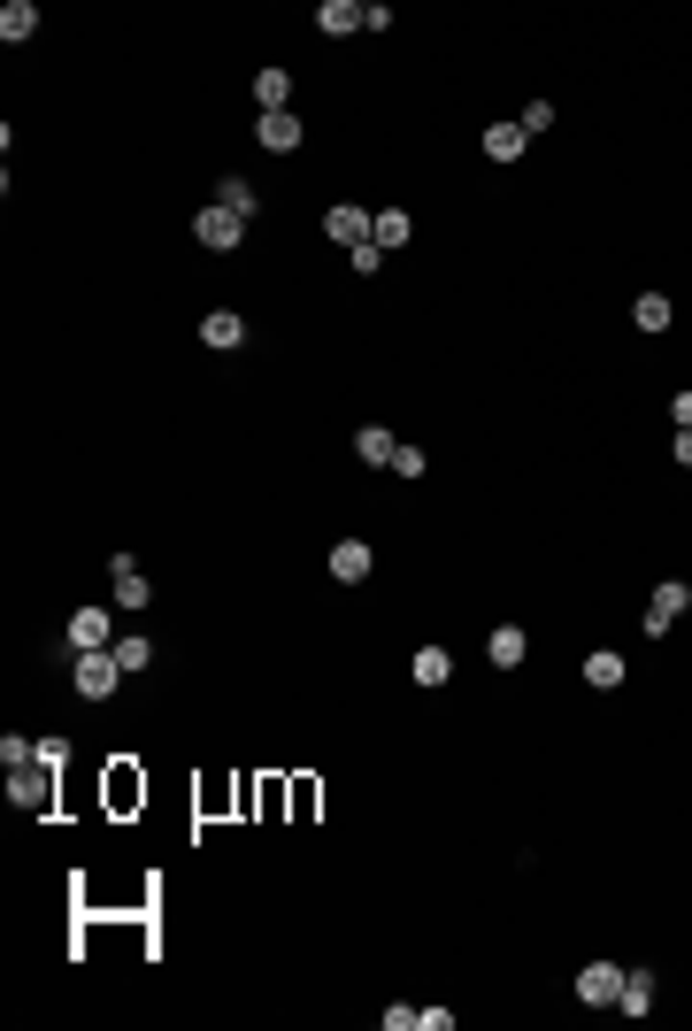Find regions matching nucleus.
Returning <instances> with one entry per match:
<instances>
[{"label":"nucleus","mask_w":692,"mask_h":1031,"mask_svg":"<svg viewBox=\"0 0 692 1031\" xmlns=\"http://www.w3.org/2000/svg\"><path fill=\"white\" fill-rule=\"evenodd\" d=\"M39 762H46V770H70V739L46 731V739H39Z\"/></svg>","instance_id":"obj_30"},{"label":"nucleus","mask_w":692,"mask_h":1031,"mask_svg":"<svg viewBox=\"0 0 692 1031\" xmlns=\"http://www.w3.org/2000/svg\"><path fill=\"white\" fill-rule=\"evenodd\" d=\"M670 316H678L670 293H639V301H631V324H639V332H670Z\"/></svg>","instance_id":"obj_23"},{"label":"nucleus","mask_w":692,"mask_h":1031,"mask_svg":"<svg viewBox=\"0 0 692 1031\" xmlns=\"http://www.w3.org/2000/svg\"><path fill=\"white\" fill-rule=\"evenodd\" d=\"M523 655H531V632H523V624H501V632L485 639V663H493V670H516Z\"/></svg>","instance_id":"obj_14"},{"label":"nucleus","mask_w":692,"mask_h":1031,"mask_svg":"<svg viewBox=\"0 0 692 1031\" xmlns=\"http://www.w3.org/2000/svg\"><path fill=\"white\" fill-rule=\"evenodd\" d=\"M192 239H200V247H208V254H231V247H239V239H247V223H239V216H231V208H216V200H208V208H200V216H192Z\"/></svg>","instance_id":"obj_5"},{"label":"nucleus","mask_w":692,"mask_h":1031,"mask_svg":"<svg viewBox=\"0 0 692 1031\" xmlns=\"http://www.w3.org/2000/svg\"><path fill=\"white\" fill-rule=\"evenodd\" d=\"M516 124H523V139H538V132H554V101H531V108H523Z\"/></svg>","instance_id":"obj_29"},{"label":"nucleus","mask_w":692,"mask_h":1031,"mask_svg":"<svg viewBox=\"0 0 692 1031\" xmlns=\"http://www.w3.org/2000/svg\"><path fill=\"white\" fill-rule=\"evenodd\" d=\"M616 993H623V962H585L577 970V1001L585 1009H616Z\"/></svg>","instance_id":"obj_7"},{"label":"nucleus","mask_w":692,"mask_h":1031,"mask_svg":"<svg viewBox=\"0 0 692 1031\" xmlns=\"http://www.w3.org/2000/svg\"><path fill=\"white\" fill-rule=\"evenodd\" d=\"M670 424H678V431H692V393H670Z\"/></svg>","instance_id":"obj_31"},{"label":"nucleus","mask_w":692,"mask_h":1031,"mask_svg":"<svg viewBox=\"0 0 692 1031\" xmlns=\"http://www.w3.org/2000/svg\"><path fill=\"white\" fill-rule=\"evenodd\" d=\"M216 208H231L239 223H254V208H262V192H254L247 177H223V185H216Z\"/></svg>","instance_id":"obj_20"},{"label":"nucleus","mask_w":692,"mask_h":1031,"mask_svg":"<svg viewBox=\"0 0 692 1031\" xmlns=\"http://www.w3.org/2000/svg\"><path fill=\"white\" fill-rule=\"evenodd\" d=\"M277 108H293V70H262L254 77V116H277Z\"/></svg>","instance_id":"obj_15"},{"label":"nucleus","mask_w":692,"mask_h":1031,"mask_svg":"<svg viewBox=\"0 0 692 1031\" xmlns=\"http://www.w3.org/2000/svg\"><path fill=\"white\" fill-rule=\"evenodd\" d=\"M478 147H485V163H523V155H531L523 124H485V139H478Z\"/></svg>","instance_id":"obj_13"},{"label":"nucleus","mask_w":692,"mask_h":1031,"mask_svg":"<svg viewBox=\"0 0 692 1031\" xmlns=\"http://www.w3.org/2000/svg\"><path fill=\"white\" fill-rule=\"evenodd\" d=\"M0 39H8V46L39 39V0H8V8H0Z\"/></svg>","instance_id":"obj_17"},{"label":"nucleus","mask_w":692,"mask_h":1031,"mask_svg":"<svg viewBox=\"0 0 692 1031\" xmlns=\"http://www.w3.org/2000/svg\"><path fill=\"white\" fill-rule=\"evenodd\" d=\"M200 346H216V354L247 346V316H239V309H208V316H200Z\"/></svg>","instance_id":"obj_11"},{"label":"nucleus","mask_w":692,"mask_h":1031,"mask_svg":"<svg viewBox=\"0 0 692 1031\" xmlns=\"http://www.w3.org/2000/svg\"><path fill=\"white\" fill-rule=\"evenodd\" d=\"M369 239H377V247L392 254V247H408V239H416V216H408V208H377V223H369Z\"/></svg>","instance_id":"obj_18"},{"label":"nucleus","mask_w":692,"mask_h":1031,"mask_svg":"<svg viewBox=\"0 0 692 1031\" xmlns=\"http://www.w3.org/2000/svg\"><path fill=\"white\" fill-rule=\"evenodd\" d=\"M108 655L124 663V678H139V670H155V639H147V632H124V639H116Z\"/></svg>","instance_id":"obj_21"},{"label":"nucleus","mask_w":692,"mask_h":1031,"mask_svg":"<svg viewBox=\"0 0 692 1031\" xmlns=\"http://www.w3.org/2000/svg\"><path fill=\"white\" fill-rule=\"evenodd\" d=\"M670 455H678V462L692 470V431H678V447H670Z\"/></svg>","instance_id":"obj_32"},{"label":"nucleus","mask_w":692,"mask_h":1031,"mask_svg":"<svg viewBox=\"0 0 692 1031\" xmlns=\"http://www.w3.org/2000/svg\"><path fill=\"white\" fill-rule=\"evenodd\" d=\"M654 993H662V978L654 970H623V993H616V1017H654Z\"/></svg>","instance_id":"obj_9"},{"label":"nucleus","mask_w":692,"mask_h":1031,"mask_svg":"<svg viewBox=\"0 0 692 1031\" xmlns=\"http://www.w3.org/2000/svg\"><path fill=\"white\" fill-rule=\"evenodd\" d=\"M647 608H654V616H662V624H678V616H685V608H692V585H685V577H662V585H654V601H647Z\"/></svg>","instance_id":"obj_22"},{"label":"nucleus","mask_w":692,"mask_h":1031,"mask_svg":"<svg viewBox=\"0 0 692 1031\" xmlns=\"http://www.w3.org/2000/svg\"><path fill=\"white\" fill-rule=\"evenodd\" d=\"M316 31H324V39L369 31V0H324V8H316Z\"/></svg>","instance_id":"obj_10"},{"label":"nucleus","mask_w":692,"mask_h":1031,"mask_svg":"<svg viewBox=\"0 0 692 1031\" xmlns=\"http://www.w3.org/2000/svg\"><path fill=\"white\" fill-rule=\"evenodd\" d=\"M585 686L616 692V686H623V655H616V647H593V655H585Z\"/></svg>","instance_id":"obj_19"},{"label":"nucleus","mask_w":692,"mask_h":1031,"mask_svg":"<svg viewBox=\"0 0 692 1031\" xmlns=\"http://www.w3.org/2000/svg\"><path fill=\"white\" fill-rule=\"evenodd\" d=\"M346 262H354V278H377V270H385V247H377V239H361Z\"/></svg>","instance_id":"obj_28"},{"label":"nucleus","mask_w":692,"mask_h":1031,"mask_svg":"<svg viewBox=\"0 0 692 1031\" xmlns=\"http://www.w3.org/2000/svg\"><path fill=\"white\" fill-rule=\"evenodd\" d=\"M369 223H377V208H354V200H339V208L324 216V239H339L346 254H354V247L369 239Z\"/></svg>","instance_id":"obj_8"},{"label":"nucleus","mask_w":692,"mask_h":1031,"mask_svg":"<svg viewBox=\"0 0 692 1031\" xmlns=\"http://www.w3.org/2000/svg\"><path fill=\"white\" fill-rule=\"evenodd\" d=\"M423 470H431V455H423V447H408V439H400V447H392V478H423Z\"/></svg>","instance_id":"obj_25"},{"label":"nucleus","mask_w":692,"mask_h":1031,"mask_svg":"<svg viewBox=\"0 0 692 1031\" xmlns=\"http://www.w3.org/2000/svg\"><path fill=\"white\" fill-rule=\"evenodd\" d=\"M139 793H147V785H139V778H132V762H116V778H108V801H116V809H132V801H139Z\"/></svg>","instance_id":"obj_27"},{"label":"nucleus","mask_w":692,"mask_h":1031,"mask_svg":"<svg viewBox=\"0 0 692 1031\" xmlns=\"http://www.w3.org/2000/svg\"><path fill=\"white\" fill-rule=\"evenodd\" d=\"M0 762H8V770H23V762H39V739H23V731H8V739H0Z\"/></svg>","instance_id":"obj_26"},{"label":"nucleus","mask_w":692,"mask_h":1031,"mask_svg":"<svg viewBox=\"0 0 692 1031\" xmlns=\"http://www.w3.org/2000/svg\"><path fill=\"white\" fill-rule=\"evenodd\" d=\"M369 570H377V554H369V539H339V546H332V577H339V585H361Z\"/></svg>","instance_id":"obj_12"},{"label":"nucleus","mask_w":692,"mask_h":1031,"mask_svg":"<svg viewBox=\"0 0 692 1031\" xmlns=\"http://www.w3.org/2000/svg\"><path fill=\"white\" fill-rule=\"evenodd\" d=\"M301 139H308V124H301L293 108H277V116H254V147H262V155H301Z\"/></svg>","instance_id":"obj_4"},{"label":"nucleus","mask_w":692,"mask_h":1031,"mask_svg":"<svg viewBox=\"0 0 692 1031\" xmlns=\"http://www.w3.org/2000/svg\"><path fill=\"white\" fill-rule=\"evenodd\" d=\"M408 670H416V686H447V678H454V655H447V647H416Z\"/></svg>","instance_id":"obj_24"},{"label":"nucleus","mask_w":692,"mask_h":1031,"mask_svg":"<svg viewBox=\"0 0 692 1031\" xmlns=\"http://www.w3.org/2000/svg\"><path fill=\"white\" fill-rule=\"evenodd\" d=\"M108 593H116V608H132V616H139V608L155 601V577H147L132 554H108Z\"/></svg>","instance_id":"obj_3"},{"label":"nucleus","mask_w":692,"mask_h":1031,"mask_svg":"<svg viewBox=\"0 0 692 1031\" xmlns=\"http://www.w3.org/2000/svg\"><path fill=\"white\" fill-rule=\"evenodd\" d=\"M54 785H62V770L23 762V770H8V809L15 816H54Z\"/></svg>","instance_id":"obj_1"},{"label":"nucleus","mask_w":692,"mask_h":1031,"mask_svg":"<svg viewBox=\"0 0 692 1031\" xmlns=\"http://www.w3.org/2000/svg\"><path fill=\"white\" fill-rule=\"evenodd\" d=\"M70 686L85 692V700H116V686H124V663L101 647V655H70Z\"/></svg>","instance_id":"obj_2"},{"label":"nucleus","mask_w":692,"mask_h":1031,"mask_svg":"<svg viewBox=\"0 0 692 1031\" xmlns=\"http://www.w3.org/2000/svg\"><path fill=\"white\" fill-rule=\"evenodd\" d=\"M101 647H116V616L108 608H77L70 616V655H101Z\"/></svg>","instance_id":"obj_6"},{"label":"nucleus","mask_w":692,"mask_h":1031,"mask_svg":"<svg viewBox=\"0 0 692 1031\" xmlns=\"http://www.w3.org/2000/svg\"><path fill=\"white\" fill-rule=\"evenodd\" d=\"M392 447H400V439H392L385 424H361V431H354V462H369V470H392Z\"/></svg>","instance_id":"obj_16"}]
</instances>
